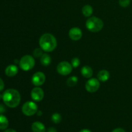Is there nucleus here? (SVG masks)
Listing matches in <instances>:
<instances>
[{
    "mask_svg": "<svg viewBox=\"0 0 132 132\" xmlns=\"http://www.w3.org/2000/svg\"><path fill=\"white\" fill-rule=\"evenodd\" d=\"M3 100L8 107L15 108L20 103V94L16 90L8 89L3 94Z\"/></svg>",
    "mask_w": 132,
    "mask_h": 132,
    "instance_id": "nucleus-1",
    "label": "nucleus"
},
{
    "mask_svg": "<svg viewBox=\"0 0 132 132\" xmlns=\"http://www.w3.org/2000/svg\"><path fill=\"white\" fill-rule=\"evenodd\" d=\"M39 43L42 50L47 52H50L55 50L57 45L56 38L52 34L48 33L44 34L41 36Z\"/></svg>",
    "mask_w": 132,
    "mask_h": 132,
    "instance_id": "nucleus-2",
    "label": "nucleus"
},
{
    "mask_svg": "<svg viewBox=\"0 0 132 132\" xmlns=\"http://www.w3.org/2000/svg\"><path fill=\"white\" fill-rule=\"evenodd\" d=\"M104 26L103 21L99 18L93 16L87 19L86 27L89 31L92 32H98L101 30Z\"/></svg>",
    "mask_w": 132,
    "mask_h": 132,
    "instance_id": "nucleus-3",
    "label": "nucleus"
},
{
    "mask_svg": "<svg viewBox=\"0 0 132 132\" xmlns=\"http://www.w3.org/2000/svg\"><path fill=\"white\" fill-rule=\"evenodd\" d=\"M34 65V58L30 55H24L19 61V66L24 71H28L32 69Z\"/></svg>",
    "mask_w": 132,
    "mask_h": 132,
    "instance_id": "nucleus-4",
    "label": "nucleus"
},
{
    "mask_svg": "<svg viewBox=\"0 0 132 132\" xmlns=\"http://www.w3.org/2000/svg\"><path fill=\"white\" fill-rule=\"evenodd\" d=\"M22 112L27 116H32L37 112V105L33 101H27L22 107Z\"/></svg>",
    "mask_w": 132,
    "mask_h": 132,
    "instance_id": "nucleus-5",
    "label": "nucleus"
},
{
    "mask_svg": "<svg viewBox=\"0 0 132 132\" xmlns=\"http://www.w3.org/2000/svg\"><path fill=\"white\" fill-rule=\"evenodd\" d=\"M72 64L67 61H62L58 64L57 67V71L58 73L62 76H67L72 72Z\"/></svg>",
    "mask_w": 132,
    "mask_h": 132,
    "instance_id": "nucleus-6",
    "label": "nucleus"
},
{
    "mask_svg": "<svg viewBox=\"0 0 132 132\" xmlns=\"http://www.w3.org/2000/svg\"><path fill=\"white\" fill-rule=\"evenodd\" d=\"M100 87L99 80L96 78H92L89 79L85 85V88L88 92L94 93L97 91Z\"/></svg>",
    "mask_w": 132,
    "mask_h": 132,
    "instance_id": "nucleus-7",
    "label": "nucleus"
},
{
    "mask_svg": "<svg viewBox=\"0 0 132 132\" xmlns=\"http://www.w3.org/2000/svg\"><path fill=\"white\" fill-rule=\"evenodd\" d=\"M46 81V76L43 72H37L32 76V82L36 86H41Z\"/></svg>",
    "mask_w": 132,
    "mask_h": 132,
    "instance_id": "nucleus-8",
    "label": "nucleus"
},
{
    "mask_svg": "<svg viewBox=\"0 0 132 132\" xmlns=\"http://www.w3.org/2000/svg\"><path fill=\"white\" fill-rule=\"evenodd\" d=\"M31 97L34 101H41L44 97V92L39 87H35L31 92Z\"/></svg>",
    "mask_w": 132,
    "mask_h": 132,
    "instance_id": "nucleus-9",
    "label": "nucleus"
},
{
    "mask_svg": "<svg viewBox=\"0 0 132 132\" xmlns=\"http://www.w3.org/2000/svg\"><path fill=\"white\" fill-rule=\"evenodd\" d=\"M68 35H69L70 38L72 40L78 41L82 37V32L81 30L78 27H73L70 30Z\"/></svg>",
    "mask_w": 132,
    "mask_h": 132,
    "instance_id": "nucleus-10",
    "label": "nucleus"
},
{
    "mask_svg": "<svg viewBox=\"0 0 132 132\" xmlns=\"http://www.w3.org/2000/svg\"><path fill=\"white\" fill-rule=\"evenodd\" d=\"M18 67L14 64L9 65L5 69V74L9 77H14L18 73Z\"/></svg>",
    "mask_w": 132,
    "mask_h": 132,
    "instance_id": "nucleus-11",
    "label": "nucleus"
},
{
    "mask_svg": "<svg viewBox=\"0 0 132 132\" xmlns=\"http://www.w3.org/2000/svg\"><path fill=\"white\" fill-rule=\"evenodd\" d=\"M32 130L33 132H45L46 128L45 125L41 122H34L32 125Z\"/></svg>",
    "mask_w": 132,
    "mask_h": 132,
    "instance_id": "nucleus-12",
    "label": "nucleus"
},
{
    "mask_svg": "<svg viewBox=\"0 0 132 132\" xmlns=\"http://www.w3.org/2000/svg\"><path fill=\"white\" fill-rule=\"evenodd\" d=\"M110 73L108 70H102L99 71V73H97V78L98 79L102 82H106L108 81L110 78Z\"/></svg>",
    "mask_w": 132,
    "mask_h": 132,
    "instance_id": "nucleus-13",
    "label": "nucleus"
},
{
    "mask_svg": "<svg viewBox=\"0 0 132 132\" xmlns=\"http://www.w3.org/2000/svg\"><path fill=\"white\" fill-rule=\"evenodd\" d=\"M81 74L85 78H90L93 76V70L89 66H84L81 68Z\"/></svg>",
    "mask_w": 132,
    "mask_h": 132,
    "instance_id": "nucleus-14",
    "label": "nucleus"
},
{
    "mask_svg": "<svg viewBox=\"0 0 132 132\" xmlns=\"http://www.w3.org/2000/svg\"><path fill=\"white\" fill-rule=\"evenodd\" d=\"M51 57L50 55L47 54H43L42 56L40 57V62L41 64L44 67H47L51 63Z\"/></svg>",
    "mask_w": 132,
    "mask_h": 132,
    "instance_id": "nucleus-15",
    "label": "nucleus"
},
{
    "mask_svg": "<svg viewBox=\"0 0 132 132\" xmlns=\"http://www.w3.org/2000/svg\"><path fill=\"white\" fill-rule=\"evenodd\" d=\"M9 126V121L5 116L0 114V130H6Z\"/></svg>",
    "mask_w": 132,
    "mask_h": 132,
    "instance_id": "nucleus-16",
    "label": "nucleus"
},
{
    "mask_svg": "<svg viewBox=\"0 0 132 132\" xmlns=\"http://www.w3.org/2000/svg\"><path fill=\"white\" fill-rule=\"evenodd\" d=\"M82 13L85 17L91 16L93 13V8L91 5H86L82 7Z\"/></svg>",
    "mask_w": 132,
    "mask_h": 132,
    "instance_id": "nucleus-17",
    "label": "nucleus"
},
{
    "mask_svg": "<svg viewBox=\"0 0 132 132\" xmlns=\"http://www.w3.org/2000/svg\"><path fill=\"white\" fill-rule=\"evenodd\" d=\"M77 82H78V78L76 76H72L68 79L67 81V85L69 87H73L77 85Z\"/></svg>",
    "mask_w": 132,
    "mask_h": 132,
    "instance_id": "nucleus-18",
    "label": "nucleus"
},
{
    "mask_svg": "<svg viewBox=\"0 0 132 132\" xmlns=\"http://www.w3.org/2000/svg\"><path fill=\"white\" fill-rule=\"evenodd\" d=\"M52 121L53 122H54L55 124H58L61 121L62 117L59 113H55L52 116Z\"/></svg>",
    "mask_w": 132,
    "mask_h": 132,
    "instance_id": "nucleus-19",
    "label": "nucleus"
},
{
    "mask_svg": "<svg viewBox=\"0 0 132 132\" xmlns=\"http://www.w3.org/2000/svg\"><path fill=\"white\" fill-rule=\"evenodd\" d=\"M43 54V50L41 48H36L33 52V55L35 57H41Z\"/></svg>",
    "mask_w": 132,
    "mask_h": 132,
    "instance_id": "nucleus-20",
    "label": "nucleus"
},
{
    "mask_svg": "<svg viewBox=\"0 0 132 132\" xmlns=\"http://www.w3.org/2000/svg\"><path fill=\"white\" fill-rule=\"evenodd\" d=\"M131 0H119V3L122 7L126 8L130 5Z\"/></svg>",
    "mask_w": 132,
    "mask_h": 132,
    "instance_id": "nucleus-21",
    "label": "nucleus"
},
{
    "mask_svg": "<svg viewBox=\"0 0 132 132\" xmlns=\"http://www.w3.org/2000/svg\"><path fill=\"white\" fill-rule=\"evenodd\" d=\"M72 65L73 68H77L80 65V60L79 58L77 57H74L72 59Z\"/></svg>",
    "mask_w": 132,
    "mask_h": 132,
    "instance_id": "nucleus-22",
    "label": "nucleus"
},
{
    "mask_svg": "<svg viewBox=\"0 0 132 132\" xmlns=\"http://www.w3.org/2000/svg\"><path fill=\"white\" fill-rule=\"evenodd\" d=\"M4 86H5V85H4L3 81L0 78V92L2 91L4 88Z\"/></svg>",
    "mask_w": 132,
    "mask_h": 132,
    "instance_id": "nucleus-23",
    "label": "nucleus"
},
{
    "mask_svg": "<svg viewBox=\"0 0 132 132\" xmlns=\"http://www.w3.org/2000/svg\"><path fill=\"white\" fill-rule=\"evenodd\" d=\"M5 111H6V109H5V106L3 104H0V114L4 113Z\"/></svg>",
    "mask_w": 132,
    "mask_h": 132,
    "instance_id": "nucleus-24",
    "label": "nucleus"
},
{
    "mask_svg": "<svg viewBox=\"0 0 132 132\" xmlns=\"http://www.w3.org/2000/svg\"><path fill=\"white\" fill-rule=\"evenodd\" d=\"M112 132H126L125 131V130L121 128H116L115 130H113Z\"/></svg>",
    "mask_w": 132,
    "mask_h": 132,
    "instance_id": "nucleus-25",
    "label": "nucleus"
},
{
    "mask_svg": "<svg viewBox=\"0 0 132 132\" xmlns=\"http://www.w3.org/2000/svg\"><path fill=\"white\" fill-rule=\"evenodd\" d=\"M47 132H57V130L54 127H51V128H49L48 129Z\"/></svg>",
    "mask_w": 132,
    "mask_h": 132,
    "instance_id": "nucleus-26",
    "label": "nucleus"
},
{
    "mask_svg": "<svg viewBox=\"0 0 132 132\" xmlns=\"http://www.w3.org/2000/svg\"><path fill=\"white\" fill-rule=\"evenodd\" d=\"M3 132H16V131L13 129H7V130H5Z\"/></svg>",
    "mask_w": 132,
    "mask_h": 132,
    "instance_id": "nucleus-27",
    "label": "nucleus"
},
{
    "mask_svg": "<svg viewBox=\"0 0 132 132\" xmlns=\"http://www.w3.org/2000/svg\"><path fill=\"white\" fill-rule=\"evenodd\" d=\"M79 132H92L90 130H88V129H83V130H81Z\"/></svg>",
    "mask_w": 132,
    "mask_h": 132,
    "instance_id": "nucleus-28",
    "label": "nucleus"
},
{
    "mask_svg": "<svg viewBox=\"0 0 132 132\" xmlns=\"http://www.w3.org/2000/svg\"><path fill=\"white\" fill-rule=\"evenodd\" d=\"M38 116H41L42 115V113H41V112H38Z\"/></svg>",
    "mask_w": 132,
    "mask_h": 132,
    "instance_id": "nucleus-29",
    "label": "nucleus"
},
{
    "mask_svg": "<svg viewBox=\"0 0 132 132\" xmlns=\"http://www.w3.org/2000/svg\"><path fill=\"white\" fill-rule=\"evenodd\" d=\"M1 99H3V95L0 94V100H1Z\"/></svg>",
    "mask_w": 132,
    "mask_h": 132,
    "instance_id": "nucleus-30",
    "label": "nucleus"
}]
</instances>
